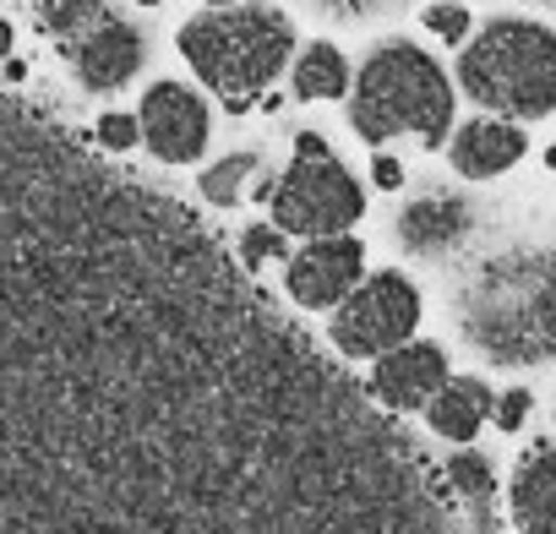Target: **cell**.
I'll return each mask as SVG.
<instances>
[{
	"mask_svg": "<svg viewBox=\"0 0 556 534\" xmlns=\"http://www.w3.org/2000/svg\"><path fill=\"white\" fill-rule=\"evenodd\" d=\"M458 88L442 72V61L409 39H382L350 88V126L361 142L382 153L393 137H415L420 148H442L453 137Z\"/></svg>",
	"mask_w": 556,
	"mask_h": 534,
	"instance_id": "1",
	"label": "cell"
},
{
	"mask_svg": "<svg viewBox=\"0 0 556 534\" xmlns=\"http://www.w3.org/2000/svg\"><path fill=\"white\" fill-rule=\"evenodd\" d=\"M175 44L197 72V82L213 88L229 110H245L295 66V23L278 7H262V0L197 12Z\"/></svg>",
	"mask_w": 556,
	"mask_h": 534,
	"instance_id": "2",
	"label": "cell"
},
{
	"mask_svg": "<svg viewBox=\"0 0 556 534\" xmlns=\"http://www.w3.org/2000/svg\"><path fill=\"white\" fill-rule=\"evenodd\" d=\"M458 88L469 104L523 126L556 115V28L540 17H491L458 50Z\"/></svg>",
	"mask_w": 556,
	"mask_h": 534,
	"instance_id": "3",
	"label": "cell"
},
{
	"mask_svg": "<svg viewBox=\"0 0 556 534\" xmlns=\"http://www.w3.org/2000/svg\"><path fill=\"white\" fill-rule=\"evenodd\" d=\"M267 207H273V229L301 234V240H328V234H350L366 218V191L344 169V158L328 153L317 131H301L295 158L273 180Z\"/></svg>",
	"mask_w": 556,
	"mask_h": 534,
	"instance_id": "4",
	"label": "cell"
},
{
	"mask_svg": "<svg viewBox=\"0 0 556 534\" xmlns=\"http://www.w3.org/2000/svg\"><path fill=\"white\" fill-rule=\"evenodd\" d=\"M420 312H426V301H420L415 279H404L399 267H382V274H366L355 284V295L333 312L328 339L344 360H382L388 349L415 339Z\"/></svg>",
	"mask_w": 556,
	"mask_h": 534,
	"instance_id": "5",
	"label": "cell"
},
{
	"mask_svg": "<svg viewBox=\"0 0 556 534\" xmlns=\"http://www.w3.org/2000/svg\"><path fill=\"white\" fill-rule=\"evenodd\" d=\"M137 126H142V148L159 164H197L213 142V110L197 88L186 82H153L137 104Z\"/></svg>",
	"mask_w": 556,
	"mask_h": 534,
	"instance_id": "6",
	"label": "cell"
},
{
	"mask_svg": "<svg viewBox=\"0 0 556 534\" xmlns=\"http://www.w3.org/2000/svg\"><path fill=\"white\" fill-rule=\"evenodd\" d=\"M366 279V245L355 234H328V240H306L290 262H285V290L301 312H339L355 284Z\"/></svg>",
	"mask_w": 556,
	"mask_h": 534,
	"instance_id": "7",
	"label": "cell"
},
{
	"mask_svg": "<svg viewBox=\"0 0 556 534\" xmlns=\"http://www.w3.org/2000/svg\"><path fill=\"white\" fill-rule=\"evenodd\" d=\"M447 349L437 339H409L399 349H388L377 366H371V398L393 415H409V409H426L442 387H447Z\"/></svg>",
	"mask_w": 556,
	"mask_h": 534,
	"instance_id": "8",
	"label": "cell"
},
{
	"mask_svg": "<svg viewBox=\"0 0 556 534\" xmlns=\"http://www.w3.org/2000/svg\"><path fill=\"white\" fill-rule=\"evenodd\" d=\"M72 61H77L83 88H93V93H115V88H126V82L142 72V61H148V39H142V28H131V23H121V17H104L93 34L77 39Z\"/></svg>",
	"mask_w": 556,
	"mask_h": 534,
	"instance_id": "9",
	"label": "cell"
},
{
	"mask_svg": "<svg viewBox=\"0 0 556 534\" xmlns=\"http://www.w3.org/2000/svg\"><path fill=\"white\" fill-rule=\"evenodd\" d=\"M523 153H529V137L502 115H475V120L453 126V137H447V158L464 180H496Z\"/></svg>",
	"mask_w": 556,
	"mask_h": 534,
	"instance_id": "10",
	"label": "cell"
},
{
	"mask_svg": "<svg viewBox=\"0 0 556 534\" xmlns=\"http://www.w3.org/2000/svg\"><path fill=\"white\" fill-rule=\"evenodd\" d=\"M507 507H513V523L523 534H556V442L551 447H534L518 463L513 491H507Z\"/></svg>",
	"mask_w": 556,
	"mask_h": 534,
	"instance_id": "11",
	"label": "cell"
},
{
	"mask_svg": "<svg viewBox=\"0 0 556 534\" xmlns=\"http://www.w3.org/2000/svg\"><path fill=\"white\" fill-rule=\"evenodd\" d=\"M491 404L496 393L480 382V377H447V387L426 404V420L437 436H447L453 447H469L480 436V425L491 420Z\"/></svg>",
	"mask_w": 556,
	"mask_h": 534,
	"instance_id": "12",
	"label": "cell"
},
{
	"mask_svg": "<svg viewBox=\"0 0 556 534\" xmlns=\"http://www.w3.org/2000/svg\"><path fill=\"white\" fill-rule=\"evenodd\" d=\"M290 82H295V99H312V104H317V99H344V93L355 88L344 50H339V44H323V39L295 55Z\"/></svg>",
	"mask_w": 556,
	"mask_h": 534,
	"instance_id": "13",
	"label": "cell"
},
{
	"mask_svg": "<svg viewBox=\"0 0 556 534\" xmlns=\"http://www.w3.org/2000/svg\"><path fill=\"white\" fill-rule=\"evenodd\" d=\"M464 229H469V207H458L453 196H426V202H415V207L404 213V224H399V234H404L409 251H442V245H453Z\"/></svg>",
	"mask_w": 556,
	"mask_h": 534,
	"instance_id": "14",
	"label": "cell"
},
{
	"mask_svg": "<svg viewBox=\"0 0 556 534\" xmlns=\"http://www.w3.org/2000/svg\"><path fill=\"white\" fill-rule=\"evenodd\" d=\"M256 164H262L256 153H229V158H218V164H207V169H202L197 191H202L213 207H235V202L245 196V186H251Z\"/></svg>",
	"mask_w": 556,
	"mask_h": 534,
	"instance_id": "15",
	"label": "cell"
},
{
	"mask_svg": "<svg viewBox=\"0 0 556 534\" xmlns=\"http://www.w3.org/2000/svg\"><path fill=\"white\" fill-rule=\"evenodd\" d=\"M45 23L55 34L77 39V34H93L104 23V7H99V0H45Z\"/></svg>",
	"mask_w": 556,
	"mask_h": 534,
	"instance_id": "16",
	"label": "cell"
},
{
	"mask_svg": "<svg viewBox=\"0 0 556 534\" xmlns=\"http://www.w3.org/2000/svg\"><path fill=\"white\" fill-rule=\"evenodd\" d=\"M240 262L245 267H262V262H290V234L273 229V224H251L240 234Z\"/></svg>",
	"mask_w": 556,
	"mask_h": 534,
	"instance_id": "17",
	"label": "cell"
},
{
	"mask_svg": "<svg viewBox=\"0 0 556 534\" xmlns=\"http://www.w3.org/2000/svg\"><path fill=\"white\" fill-rule=\"evenodd\" d=\"M447 480H453V491H464V496H491V463L475 453V447H458L453 458H447Z\"/></svg>",
	"mask_w": 556,
	"mask_h": 534,
	"instance_id": "18",
	"label": "cell"
},
{
	"mask_svg": "<svg viewBox=\"0 0 556 534\" xmlns=\"http://www.w3.org/2000/svg\"><path fill=\"white\" fill-rule=\"evenodd\" d=\"M426 28H431L442 44H469V7H458V0L426 7Z\"/></svg>",
	"mask_w": 556,
	"mask_h": 534,
	"instance_id": "19",
	"label": "cell"
},
{
	"mask_svg": "<svg viewBox=\"0 0 556 534\" xmlns=\"http://www.w3.org/2000/svg\"><path fill=\"white\" fill-rule=\"evenodd\" d=\"M99 142L104 148H115V153H126V148H137L142 142V126H137V115H99Z\"/></svg>",
	"mask_w": 556,
	"mask_h": 534,
	"instance_id": "20",
	"label": "cell"
},
{
	"mask_svg": "<svg viewBox=\"0 0 556 534\" xmlns=\"http://www.w3.org/2000/svg\"><path fill=\"white\" fill-rule=\"evenodd\" d=\"M529 404H534V398H529L523 387H513V393H496V404H491V420H496V425L513 436V431L529 420Z\"/></svg>",
	"mask_w": 556,
	"mask_h": 534,
	"instance_id": "21",
	"label": "cell"
},
{
	"mask_svg": "<svg viewBox=\"0 0 556 534\" xmlns=\"http://www.w3.org/2000/svg\"><path fill=\"white\" fill-rule=\"evenodd\" d=\"M371 180H377L382 191H399V186H404V164H399L393 153H377V158H371Z\"/></svg>",
	"mask_w": 556,
	"mask_h": 534,
	"instance_id": "22",
	"label": "cell"
},
{
	"mask_svg": "<svg viewBox=\"0 0 556 534\" xmlns=\"http://www.w3.org/2000/svg\"><path fill=\"white\" fill-rule=\"evenodd\" d=\"M7 44H12V28H7V23H0V55H7Z\"/></svg>",
	"mask_w": 556,
	"mask_h": 534,
	"instance_id": "23",
	"label": "cell"
},
{
	"mask_svg": "<svg viewBox=\"0 0 556 534\" xmlns=\"http://www.w3.org/2000/svg\"><path fill=\"white\" fill-rule=\"evenodd\" d=\"M207 7H240V0H207Z\"/></svg>",
	"mask_w": 556,
	"mask_h": 534,
	"instance_id": "24",
	"label": "cell"
},
{
	"mask_svg": "<svg viewBox=\"0 0 556 534\" xmlns=\"http://www.w3.org/2000/svg\"><path fill=\"white\" fill-rule=\"evenodd\" d=\"M545 164H551V169H556V148H551V153H545Z\"/></svg>",
	"mask_w": 556,
	"mask_h": 534,
	"instance_id": "25",
	"label": "cell"
},
{
	"mask_svg": "<svg viewBox=\"0 0 556 534\" xmlns=\"http://www.w3.org/2000/svg\"><path fill=\"white\" fill-rule=\"evenodd\" d=\"M137 7H164V0H137Z\"/></svg>",
	"mask_w": 556,
	"mask_h": 534,
	"instance_id": "26",
	"label": "cell"
}]
</instances>
